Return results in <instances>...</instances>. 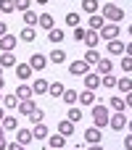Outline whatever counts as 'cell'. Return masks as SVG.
Wrapping results in <instances>:
<instances>
[{"label": "cell", "mask_w": 132, "mask_h": 150, "mask_svg": "<svg viewBox=\"0 0 132 150\" xmlns=\"http://www.w3.org/2000/svg\"><path fill=\"white\" fill-rule=\"evenodd\" d=\"M108 119H111V113H108L106 103H93V121H95V127L98 129H106L108 127Z\"/></svg>", "instance_id": "6da1fadb"}, {"label": "cell", "mask_w": 132, "mask_h": 150, "mask_svg": "<svg viewBox=\"0 0 132 150\" xmlns=\"http://www.w3.org/2000/svg\"><path fill=\"white\" fill-rule=\"evenodd\" d=\"M101 16H103L106 21H114V24H116V21L124 18V11H122L119 5H114V3H106V5L101 8Z\"/></svg>", "instance_id": "7a4b0ae2"}, {"label": "cell", "mask_w": 132, "mask_h": 150, "mask_svg": "<svg viewBox=\"0 0 132 150\" xmlns=\"http://www.w3.org/2000/svg\"><path fill=\"white\" fill-rule=\"evenodd\" d=\"M87 71H90V63H87L85 58H82V61H74V63L69 66V74H74V76H85Z\"/></svg>", "instance_id": "3957f363"}, {"label": "cell", "mask_w": 132, "mask_h": 150, "mask_svg": "<svg viewBox=\"0 0 132 150\" xmlns=\"http://www.w3.org/2000/svg\"><path fill=\"white\" fill-rule=\"evenodd\" d=\"M29 66H32V71H42V69L48 66V55H42V53H34V55L29 58Z\"/></svg>", "instance_id": "277c9868"}, {"label": "cell", "mask_w": 132, "mask_h": 150, "mask_svg": "<svg viewBox=\"0 0 132 150\" xmlns=\"http://www.w3.org/2000/svg\"><path fill=\"white\" fill-rule=\"evenodd\" d=\"M108 127H111V129H116V132H119V129H124V127H127V119H124V113H122V111H116V113L108 119Z\"/></svg>", "instance_id": "5b68a950"}, {"label": "cell", "mask_w": 132, "mask_h": 150, "mask_svg": "<svg viewBox=\"0 0 132 150\" xmlns=\"http://www.w3.org/2000/svg\"><path fill=\"white\" fill-rule=\"evenodd\" d=\"M101 37H103V40H116V37H119V26H116V24H103Z\"/></svg>", "instance_id": "8992f818"}, {"label": "cell", "mask_w": 132, "mask_h": 150, "mask_svg": "<svg viewBox=\"0 0 132 150\" xmlns=\"http://www.w3.org/2000/svg\"><path fill=\"white\" fill-rule=\"evenodd\" d=\"M16 76H19V82L32 79V66L29 63H16Z\"/></svg>", "instance_id": "52a82bcc"}, {"label": "cell", "mask_w": 132, "mask_h": 150, "mask_svg": "<svg viewBox=\"0 0 132 150\" xmlns=\"http://www.w3.org/2000/svg\"><path fill=\"white\" fill-rule=\"evenodd\" d=\"M58 134H64V137L69 140V137L74 134V121H69V119L64 121V119H61V121H58Z\"/></svg>", "instance_id": "ba28073f"}, {"label": "cell", "mask_w": 132, "mask_h": 150, "mask_svg": "<svg viewBox=\"0 0 132 150\" xmlns=\"http://www.w3.org/2000/svg\"><path fill=\"white\" fill-rule=\"evenodd\" d=\"M85 87H87V90H98V87H101V74H90V71H87V74H85Z\"/></svg>", "instance_id": "9c48e42d"}, {"label": "cell", "mask_w": 132, "mask_h": 150, "mask_svg": "<svg viewBox=\"0 0 132 150\" xmlns=\"http://www.w3.org/2000/svg\"><path fill=\"white\" fill-rule=\"evenodd\" d=\"M101 134H103V129H98V127H93V129H87V132H85V142H90V145H95V142H101Z\"/></svg>", "instance_id": "30bf717a"}, {"label": "cell", "mask_w": 132, "mask_h": 150, "mask_svg": "<svg viewBox=\"0 0 132 150\" xmlns=\"http://www.w3.org/2000/svg\"><path fill=\"white\" fill-rule=\"evenodd\" d=\"M103 24H106V18H103V16H98V13H93V16L87 18V26H90V29H95V32H101V29H103Z\"/></svg>", "instance_id": "8fae6325"}, {"label": "cell", "mask_w": 132, "mask_h": 150, "mask_svg": "<svg viewBox=\"0 0 132 150\" xmlns=\"http://www.w3.org/2000/svg\"><path fill=\"white\" fill-rule=\"evenodd\" d=\"M48 87H50V82H45V79H34V82H32V92H34V95H45Z\"/></svg>", "instance_id": "7c38bea8"}, {"label": "cell", "mask_w": 132, "mask_h": 150, "mask_svg": "<svg viewBox=\"0 0 132 150\" xmlns=\"http://www.w3.org/2000/svg\"><path fill=\"white\" fill-rule=\"evenodd\" d=\"M77 100H79L82 105H93V103H95V90H82Z\"/></svg>", "instance_id": "4fadbf2b"}, {"label": "cell", "mask_w": 132, "mask_h": 150, "mask_svg": "<svg viewBox=\"0 0 132 150\" xmlns=\"http://www.w3.org/2000/svg\"><path fill=\"white\" fill-rule=\"evenodd\" d=\"M32 134H34V140H48V127H45V121H40V124H34V129H32Z\"/></svg>", "instance_id": "5bb4252c"}, {"label": "cell", "mask_w": 132, "mask_h": 150, "mask_svg": "<svg viewBox=\"0 0 132 150\" xmlns=\"http://www.w3.org/2000/svg\"><path fill=\"white\" fill-rule=\"evenodd\" d=\"M34 140V134L29 132V129H16V142H21V145H29Z\"/></svg>", "instance_id": "9a60e30c"}, {"label": "cell", "mask_w": 132, "mask_h": 150, "mask_svg": "<svg viewBox=\"0 0 132 150\" xmlns=\"http://www.w3.org/2000/svg\"><path fill=\"white\" fill-rule=\"evenodd\" d=\"M16 42H19V40H16L13 34H5V37H0V47H3L5 53H11V50L16 47Z\"/></svg>", "instance_id": "2e32d148"}, {"label": "cell", "mask_w": 132, "mask_h": 150, "mask_svg": "<svg viewBox=\"0 0 132 150\" xmlns=\"http://www.w3.org/2000/svg\"><path fill=\"white\" fill-rule=\"evenodd\" d=\"M108 53H111V55H124V42L108 40Z\"/></svg>", "instance_id": "e0dca14e"}, {"label": "cell", "mask_w": 132, "mask_h": 150, "mask_svg": "<svg viewBox=\"0 0 132 150\" xmlns=\"http://www.w3.org/2000/svg\"><path fill=\"white\" fill-rule=\"evenodd\" d=\"M95 69H98V74L103 76V74H111V69H114V63H111L108 58H101V61L95 63Z\"/></svg>", "instance_id": "ac0fdd59"}, {"label": "cell", "mask_w": 132, "mask_h": 150, "mask_svg": "<svg viewBox=\"0 0 132 150\" xmlns=\"http://www.w3.org/2000/svg\"><path fill=\"white\" fill-rule=\"evenodd\" d=\"M34 108H37V105H34V103H32V100H21V103H19V105H16V111H19V113H21V116H29V113H32V111H34Z\"/></svg>", "instance_id": "d6986e66"}, {"label": "cell", "mask_w": 132, "mask_h": 150, "mask_svg": "<svg viewBox=\"0 0 132 150\" xmlns=\"http://www.w3.org/2000/svg\"><path fill=\"white\" fill-rule=\"evenodd\" d=\"M116 90H119V92H124V95H127V92H132V79H130V76L116 79Z\"/></svg>", "instance_id": "ffe728a7"}, {"label": "cell", "mask_w": 132, "mask_h": 150, "mask_svg": "<svg viewBox=\"0 0 132 150\" xmlns=\"http://www.w3.org/2000/svg\"><path fill=\"white\" fill-rule=\"evenodd\" d=\"M82 42H85L87 47H95V45H98V32H95V29H87V32H85V40H82Z\"/></svg>", "instance_id": "44dd1931"}, {"label": "cell", "mask_w": 132, "mask_h": 150, "mask_svg": "<svg viewBox=\"0 0 132 150\" xmlns=\"http://www.w3.org/2000/svg\"><path fill=\"white\" fill-rule=\"evenodd\" d=\"M37 24H40L45 32H50V29H53V16H50V13H42V16L37 18Z\"/></svg>", "instance_id": "7402d4cb"}, {"label": "cell", "mask_w": 132, "mask_h": 150, "mask_svg": "<svg viewBox=\"0 0 132 150\" xmlns=\"http://www.w3.org/2000/svg\"><path fill=\"white\" fill-rule=\"evenodd\" d=\"M50 63H64L66 61V50H61V47H56L53 53H50V58H48Z\"/></svg>", "instance_id": "603a6c76"}, {"label": "cell", "mask_w": 132, "mask_h": 150, "mask_svg": "<svg viewBox=\"0 0 132 150\" xmlns=\"http://www.w3.org/2000/svg\"><path fill=\"white\" fill-rule=\"evenodd\" d=\"M64 90H66V87H64V82H50V87H48V92H50L53 98H61V95H64Z\"/></svg>", "instance_id": "cb8c5ba5"}, {"label": "cell", "mask_w": 132, "mask_h": 150, "mask_svg": "<svg viewBox=\"0 0 132 150\" xmlns=\"http://www.w3.org/2000/svg\"><path fill=\"white\" fill-rule=\"evenodd\" d=\"M61 98H64V103H66V105H74V103H77V98H79V92H77V90H64V95H61Z\"/></svg>", "instance_id": "d4e9b609"}, {"label": "cell", "mask_w": 132, "mask_h": 150, "mask_svg": "<svg viewBox=\"0 0 132 150\" xmlns=\"http://www.w3.org/2000/svg\"><path fill=\"white\" fill-rule=\"evenodd\" d=\"M0 127H3V129H8V132H16V129H19V121H16L13 116H5V119L0 121Z\"/></svg>", "instance_id": "484cf974"}, {"label": "cell", "mask_w": 132, "mask_h": 150, "mask_svg": "<svg viewBox=\"0 0 132 150\" xmlns=\"http://www.w3.org/2000/svg\"><path fill=\"white\" fill-rule=\"evenodd\" d=\"M82 11H85L87 16L98 13V0H82Z\"/></svg>", "instance_id": "4316f807"}, {"label": "cell", "mask_w": 132, "mask_h": 150, "mask_svg": "<svg viewBox=\"0 0 132 150\" xmlns=\"http://www.w3.org/2000/svg\"><path fill=\"white\" fill-rule=\"evenodd\" d=\"M34 37H37L34 26H24V29H21V40H24V42H34Z\"/></svg>", "instance_id": "83f0119b"}, {"label": "cell", "mask_w": 132, "mask_h": 150, "mask_svg": "<svg viewBox=\"0 0 132 150\" xmlns=\"http://www.w3.org/2000/svg\"><path fill=\"white\" fill-rule=\"evenodd\" d=\"M48 40H50V42H64V29H56V26H53V29L48 32Z\"/></svg>", "instance_id": "f1b7e54d"}, {"label": "cell", "mask_w": 132, "mask_h": 150, "mask_svg": "<svg viewBox=\"0 0 132 150\" xmlns=\"http://www.w3.org/2000/svg\"><path fill=\"white\" fill-rule=\"evenodd\" d=\"M101 58H103V55H101V53H98V50H93V47H90V50H87V53H85V61H87V63H90V66H93V63H98V61H101Z\"/></svg>", "instance_id": "f546056e"}, {"label": "cell", "mask_w": 132, "mask_h": 150, "mask_svg": "<svg viewBox=\"0 0 132 150\" xmlns=\"http://www.w3.org/2000/svg\"><path fill=\"white\" fill-rule=\"evenodd\" d=\"M79 21H82V16H79V13H66V24H69L71 29H77V26H79Z\"/></svg>", "instance_id": "4dcf8cb0"}, {"label": "cell", "mask_w": 132, "mask_h": 150, "mask_svg": "<svg viewBox=\"0 0 132 150\" xmlns=\"http://www.w3.org/2000/svg\"><path fill=\"white\" fill-rule=\"evenodd\" d=\"M0 66H3V69H5V66H16L13 53H3V55H0Z\"/></svg>", "instance_id": "1f68e13d"}, {"label": "cell", "mask_w": 132, "mask_h": 150, "mask_svg": "<svg viewBox=\"0 0 132 150\" xmlns=\"http://www.w3.org/2000/svg\"><path fill=\"white\" fill-rule=\"evenodd\" d=\"M101 87H116V76L114 74H103L101 76Z\"/></svg>", "instance_id": "d6a6232c"}, {"label": "cell", "mask_w": 132, "mask_h": 150, "mask_svg": "<svg viewBox=\"0 0 132 150\" xmlns=\"http://www.w3.org/2000/svg\"><path fill=\"white\" fill-rule=\"evenodd\" d=\"M16 98H19V100H29V98H32V87H24V84H21V87L16 90Z\"/></svg>", "instance_id": "836d02e7"}, {"label": "cell", "mask_w": 132, "mask_h": 150, "mask_svg": "<svg viewBox=\"0 0 132 150\" xmlns=\"http://www.w3.org/2000/svg\"><path fill=\"white\" fill-rule=\"evenodd\" d=\"M108 105H111V108H114V111H124V108H127V105H124V100H122V98H119V95H114V98H111V100H108Z\"/></svg>", "instance_id": "e575fe53"}, {"label": "cell", "mask_w": 132, "mask_h": 150, "mask_svg": "<svg viewBox=\"0 0 132 150\" xmlns=\"http://www.w3.org/2000/svg\"><path fill=\"white\" fill-rule=\"evenodd\" d=\"M29 121H32V124H40V121H45V111H40V108H34V111L29 113Z\"/></svg>", "instance_id": "d590c367"}, {"label": "cell", "mask_w": 132, "mask_h": 150, "mask_svg": "<svg viewBox=\"0 0 132 150\" xmlns=\"http://www.w3.org/2000/svg\"><path fill=\"white\" fill-rule=\"evenodd\" d=\"M64 145H66V137H64V134H53V137H50V148H64Z\"/></svg>", "instance_id": "8d00e7d4"}, {"label": "cell", "mask_w": 132, "mask_h": 150, "mask_svg": "<svg viewBox=\"0 0 132 150\" xmlns=\"http://www.w3.org/2000/svg\"><path fill=\"white\" fill-rule=\"evenodd\" d=\"M37 18H40L37 13H32V11H24V24H26V26H34V24H37Z\"/></svg>", "instance_id": "74e56055"}, {"label": "cell", "mask_w": 132, "mask_h": 150, "mask_svg": "<svg viewBox=\"0 0 132 150\" xmlns=\"http://www.w3.org/2000/svg\"><path fill=\"white\" fill-rule=\"evenodd\" d=\"M3 105H5V108H16V105H19V98H16V95H5V98H3Z\"/></svg>", "instance_id": "f35d334b"}, {"label": "cell", "mask_w": 132, "mask_h": 150, "mask_svg": "<svg viewBox=\"0 0 132 150\" xmlns=\"http://www.w3.org/2000/svg\"><path fill=\"white\" fill-rule=\"evenodd\" d=\"M119 66H122V71H124V74H130V71H132V55H124Z\"/></svg>", "instance_id": "ab89813d"}, {"label": "cell", "mask_w": 132, "mask_h": 150, "mask_svg": "<svg viewBox=\"0 0 132 150\" xmlns=\"http://www.w3.org/2000/svg\"><path fill=\"white\" fill-rule=\"evenodd\" d=\"M0 11H3V13H11V11H16L13 0H0Z\"/></svg>", "instance_id": "60d3db41"}, {"label": "cell", "mask_w": 132, "mask_h": 150, "mask_svg": "<svg viewBox=\"0 0 132 150\" xmlns=\"http://www.w3.org/2000/svg\"><path fill=\"white\" fill-rule=\"evenodd\" d=\"M13 5H16V11H29L32 0H13Z\"/></svg>", "instance_id": "b9f144b4"}, {"label": "cell", "mask_w": 132, "mask_h": 150, "mask_svg": "<svg viewBox=\"0 0 132 150\" xmlns=\"http://www.w3.org/2000/svg\"><path fill=\"white\" fill-rule=\"evenodd\" d=\"M82 119V111L79 108H69V121H79Z\"/></svg>", "instance_id": "7bdbcfd3"}, {"label": "cell", "mask_w": 132, "mask_h": 150, "mask_svg": "<svg viewBox=\"0 0 132 150\" xmlns=\"http://www.w3.org/2000/svg\"><path fill=\"white\" fill-rule=\"evenodd\" d=\"M85 32H87L85 26H77V29H74V40H77V42H82V40H85Z\"/></svg>", "instance_id": "ee69618b"}, {"label": "cell", "mask_w": 132, "mask_h": 150, "mask_svg": "<svg viewBox=\"0 0 132 150\" xmlns=\"http://www.w3.org/2000/svg\"><path fill=\"white\" fill-rule=\"evenodd\" d=\"M5 129H0V150H8V142H5V134H3Z\"/></svg>", "instance_id": "f6af8a7d"}, {"label": "cell", "mask_w": 132, "mask_h": 150, "mask_svg": "<svg viewBox=\"0 0 132 150\" xmlns=\"http://www.w3.org/2000/svg\"><path fill=\"white\" fill-rule=\"evenodd\" d=\"M8 150H26V145H21V142H11Z\"/></svg>", "instance_id": "bcb514c9"}, {"label": "cell", "mask_w": 132, "mask_h": 150, "mask_svg": "<svg viewBox=\"0 0 132 150\" xmlns=\"http://www.w3.org/2000/svg\"><path fill=\"white\" fill-rule=\"evenodd\" d=\"M124 150H132V134H127V137H124Z\"/></svg>", "instance_id": "7dc6e473"}, {"label": "cell", "mask_w": 132, "mask_h": 150, "mask_svg": "<svg viewBox=\"0 0 132 150\" xmlns=\"http://www.w3.org/2000/svg\"><path fill=\"white\" fill-rule=\"evenodd\" d=\"M5 34H8V24H3V21H0V37H5Z\"/></svg>", "instance_id": "c3c4849f"}, {"label": "cell", "mask_w": 132, "mask_h": 150, "mask_svg": "<svg viewBox=\"0 0 132 150\" xmlns=\"http://www.w3.org/2000/svg\"><path fill=\"white\" fill-rule=\"evenodd\" d=\"M124 105H127V108H132V92H127V100H124Z\"/></svg>", "instance_id": "681fc988"}, {"label": "cell", "mask_w": 132, "mask_h": 150, "mask_svg": "<svg viewBox=\"0 0 132 150\" xmlns=\"http://www.w3.org/2000/svg\"><path fill=\"white\" fill-rule=\"evenodd\" d=\"M124 55H132V42L127 45V47H124Z\"/></svg>", "instance_id": "f907efd6"}, {"label": "cell", "mask_w": 132, "mask_h": 150, "mask_svg": "<svg viewBox=\"0 0 132 150\" xmlns=\"http://www.w3.org/2000/svg\"><path fill=\"white\" fill-rule=\"evenodd\" d=\"M87 150H103V148H101V145L95 142V145H90V148H87Z\"/></svg>", "instance_id": "816d5d0a"}, {"label": "cell", "mask_w": 132, "mask_h": 150, "mask_svg": "<svg viewBox=\"0 0 132 150\" xmlns=\"http://www.w3.org/2000/svg\"><path fill=\"white\" fill-rule=\"evenodd\" d=\"M3 87H5V79H3V74H0V90H3Z\"/></svg>", "instance_id": "f5cc1de1"}, {"label": "cell", "mask_w": 132, "mask_h": 150, "mask_svg": "<svg viewBox=\"0 0 132 150\" xmlns=\"http://www.w3.org/2000/svg\"><path fill=\"white\" fill-rule=\"evenodd\" d=\"M127 129H130V134H132V121H127Z\"/></svg>", "instance_id": "db71d44e"}, {"label": "cell", "mask_w": 132, "mask_h": 150, "mask_svg": "<svg viewBox=\"0 0 132 150\" xmlns=\"http://www.w3.org/2000/svg\"><path fill=\"white\" fill-rule=\"evenodd\" d=\"M3 119H5V116H3V108H0V121H3Z\"/></svg>", "instance_id": "11a10c76"}, {"label": "cell", "mask_w": 132, "mask_h": 150, "mask_svg": "<svg viewBox=\"0 0 132 150\" xmlns=\"http://www.w3.org/2000/svg\"><path fill=\"white\" fill-rule=\"evenodd\" d=\"M74 150H85V145H79V148H74Z\"/></svg>", "instance_id": "9f6ffc18"}, {"label": "cell", "mask_w": 132, "mask_h": 150, "mask_svg": "<svg viewBox=\"0 0 132 150\" xmlns=\"http://www.w3.org/2000/svg\"><path fill=\"white\" fill-rule=\"evenodd\" d=\"M34 3H48V0H34Z\"/></svg>", "instance_id": "6f0895ef"}, {"label": "cell", "mask_w": 132, "mask_h": 150, "mask_svg": "<svg viewBox=\"0 0 132 150\" xmlns=\"http://www.w3.org/2000/svg\"><path fill=\"white\" fill-rule=\"evenodd\" d=\"M130 34H132V24H130Z\"/></svg>", "instance_id": "680465c9"}, {"label": "cell", "mask_w": 132, "mask_h": 150, "mask_svg": "<svg viewBox=\"0 0 132 150\" xmlns=\"http://www.w3.org/2000/svg\"><path fill=\"white\" fill-rule=\"evenodd\" d=\"M0 74H3V66H0Z\"/></svg>", "instance_id": "91938a15"}, {"label": "cell", "mask_w": 132, "mask_h": 150, "mask_svg": "<svg viewBox=\"0 0 132 150\" xmlns=\"http://www.w3.org/2000/svg\"><path fill=\"white\" fill-rule=\"evenodd\" d=\"M53 150H58V148H53Z\"/></svg>", "instance_id": "94428289"}]
</instances>
